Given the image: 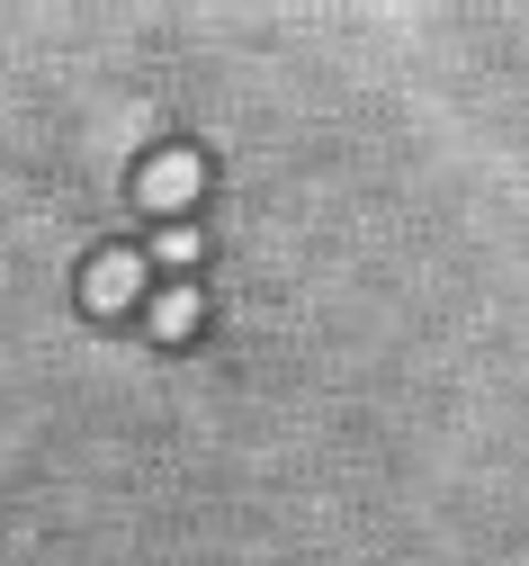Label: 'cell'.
I'll return each instance as SVG.
<instances>
[{
	"label": "cell",
	"instance_id": "obj_2",
	"mask_svg": "<svg viewBox=\"0 0 529 566\" xmlns=\"http://www.w3.org/2000/svg\"><path fill=\"white\" fill-rule=\"evenodd\" d=\"M135 297H144V252H99L82 270V306L91 315H126Z\"/></svg>",
	"mask_w": 529,
	"mask_h": 566
},
{
	"label": "cell",
	"instance_id": "obj_3",
	"mask_svg": "<svg viewBox=\"0 0 529 566\" xmlns=\"http://www.w3.org/2000/svg\"><path fill=\"white\" fill-rule=\"evenodd\" d=\"M207 324V297L189 289V279H171V289L154 297V306H144V333H154V342H189Z\"/></svg>",
	"mask_w": 529,
	"mask_h": 566
},
{
	"label": "cell",
	"instance_id": "obj_4",
	"mask_svg": "<svg viewBox=\"0 0 529 566\" xmlns=\"http://www.w3.org/2000/svg\"><path fill=\"white\" fill-rule=\"evenodd\" d=\"M198 252H207V243H198V226H162V234H154V252H144V261H162V270H189Z\"/></svg>",
	"mask_w": 529,
	"mask_h": 566
},
{
	"label": "cell",
	"instance_id": "obj_1",
	"mask_svg": "<svg viewBox=\"0 0 529 566\" xmlns=\"http://www.w3.org/2000/svg\"><path fill=\"white\" fill-rule=\"evenodd\" d=\"M198 189H207V163H198L189 145H162V154H144V171H135V198L154 207L162 226H171V217H189V207H198Z\"/></svg>",
	"mask_w": 529,
	"mask_h": 566
}]
</instances>
